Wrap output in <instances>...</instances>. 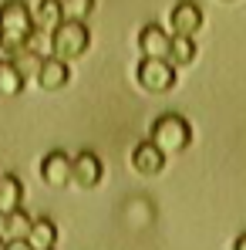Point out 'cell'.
<instances>
[{
  "label": "cell",
  "instance_id": "1",
  "mask_svg": "<svg viewBox=\"0 0 246 250\" xmlns=\"http://www.w3.org/2000/svg\"><path fill=\"white\" fill-rule=\"evenodd\" d=\"M34 34V10L27 0H3L0 3V51L10 58Z\"/></svg>",
  "mask_w": 246,
  "mask_h": 250
},
{
  "label": "cell",
  "instance_id": "2",
  "mask_svg": "<svg viewBox=\"0 0 246 250\" xmlns=\"http://www.w3.org/2000/svg\"><path fill=\"white\" fill-rule=\"evenodd\" d=\"M91 47V31L84 27V21H61L51 31V54L61 61H81Z\"/></svg>",
  "mask_w": 246,
  "mask_h": 250
},
{
  "label": "cell",
  "instance_id": "3",
  "mask_svg": "<svg viewBox=\"0 0 246 250\" xmlns=\"http://www.w3.org/2000/svg\"><path fill=\"white\" fill-rule=\"evenodd\" d=\"M149 139L162 149L165 156H175V152L189 149V142H192V125L186 122L182 115H175V112H165V115H159V119L152 122Z\"/></svg>",
  "mask_w": 246,
  "mask_h": 250
},
{
  "label": "cell",
  "instance_id": "4",
  "mask_svg": "<svg viewBox=\"0 0 246 250\" xmlns=\"http://www.w3.org/2000/svg\"><path fill=\"white\" fill-rule=\"evenodd\" d=\"M135 82L149 95H165L175 88V68L169 64V58H142L135 68Z\"/></svg>",
  "mask_w": 246,
  "mask_h": 250
},
{
  "label": "cell",
  "instance_id": "5",
  "mask_svg": "<svg viewBox=\"0 0 246 250\" xmlns=\"http://www.w3.org/2000/svg\"><path fill=\"white\" fill-rule=\"evenodd\" d=\"M199 31H203V7L196 0H179L169 14V34L196 38Z\"/></svg>",
  "mask_w": 246,
  "mask_h": 250
},
{
  "label": "cell",
  "instance_id": "6",
  "mask_svg": "<svg viewBox=\"0 0 246 250\" xmlns=\"http://www.w3.org/2000/svg\"><path fill=\"white\" fill-rule=\"evenodd\" d=\"M101 176H105V166H101V159H98L95 152H78V156L71 159V183H75V186L95 189V186L101 183Z\"/></svg>",
  "mask_w": 246,
  "mask_h": 250
},
{
  "label": "cell",
  "instance_id": "7",
  "mask_svg": "<svg viewBox=\"0 0 246 250\" xmlns=\"http://www.w3.org/2000/svg\"><path fill=\"white\" fill-rule=\"evenodd\" d=\"M132 169L138 172V176H159L165 169V152L152 142V139H145V142H138L135 149H132Z\"/></svg>",
  "mask_w": 246,
  "mask_h": 250
},
{
  "label": "cell",
  "instance_id": "8",
  "mask_svg": "<svg viewBox=\"0 0 246 250\" xmlns=\"http://www.w3.org/2000/svg\"><path fill=\"white\" fill-rule=\"evenodd\" d=\"M34 82L41 84L44 91H61V88H68V82H71V68H68V61H61V58L44 54L41 68H38V75H34Z\"/></svg>",
  "mask_w": 246,
  "mask_h": 250
},
{
  "label": "cell",
  "instance_id": "9",
  "mask_svg": "<svg viewBox=\"0 0 246 250\" xmlns=\"http://www.w3.org/2000/svg\"><path fill=\"white\" fill-rule=\"evenodd\" d=\"M169 44H172V34L165 31L162 24H145L138 31V51H142V58H165Z\"/></svg>",
  "mask_w": 246,
  "mask_h": 250
},
{
  "label": "cell",
  "instance_id": "10",
  "mask_svg": "<svg viewBox=\"0 0 246 250\" xmlns=\"http://www.w3.org/2000/svg\"><path fill=\"white\" fill-rule=\"evenodd\" d=\"M41 179L47 186H54V189H61V186H68L71 183V156H64V152H47L41 163Z\"/></svg>",
  "mask_w": 246,
  "mask_h": 250
},
{
  "label": "cell",
  "instance_id": "11",
  "mask_svg": "<svg viewBox=\"0 0 246 250\" xmlns=\"http://www.w3.org/2000/svg\"><path fill=\"white\" fill-rule=\"evenodd\" d=\"M24 240L34 250H54V244H57V227H54V220H47V216L31 220V230H27Z\"/></svg>",
  "mask_w": 246,
  "mask_h": 250
},
{
  "label": "cell",
  "instance_id": "12",
  "mask_svg": "<svg viewBox=\"0 0 246 250\" xmlns=\"http://www.w3.org/2000/svg\"><path fill=\"white\" fill-rule=\"evenodd\" d=\"M199 47H196V38H182V34H172V44H169V64L172 68H189L196 61Z\"/></svg>",
  "mask_w": 246,
  "mask_h": 250
},
{
  "label": "cell",
  "instance_id": "13",
  "mask_svg": "<svg viewBox=\"0 0 246 250\" xmlns=\"http://www.w3.org/2000/svg\"><path fill=\"white\" fill-rule=\"evenodd\" d=\"M20 203H24V186H20V179L10 176V172L0 176V216L20 209Z\"/></svg>",
  "mask_w": 246,
  "mask_h": 250
},
{
  "label": "cell",
  "instance_id": "14",
  "mask_svg": "<svg viewBox=\"0 0 246 250\" xmlns=\"http://www.w3.org/2000/svg\"><path fill=\"white\" fill-rule=\"evenodd\" d=\"M24 75L17 71V64L10 58H0V98H17L24 91Z\"/></svg>",
  "mask_w": 246,
  "mask_h": 250
},
{
  "label": "cell",
  "instance_id": "15",
  "mask_svg": "<svg viewBox=\"0 0 246 250\" xmlns=\"http://www.w3.org/2000/svg\"><path fill=\"white\" fill-rule=\"evenodd\" d=\"M61 21H64L61 0H38V7H34V27H38V31H47V34H51Z\"/></svg>",
  "mask_w": 246,
  "mask_h": 250
},
{
  "label": "cell",
  "instance_id": "16",
  "mask_svg": "<svg viewBox=\"0 0 246 250\" xmlns=\"http://www.w3.org/2000/svg\"><path fill=\"white\" fill-rule=\"evenodd\" d=\"M27 230H31V216L24 209H14V213L0 216V237L3 240H24Z\"/></svg>",
  "mask_w": 246,
  "mask_h": 250
},
{
  "label": "cell",
  "instance_id": "17",
  "mask_svg": "<svg viewBox=\"0 0 246 250\" xmlns=\"http://www.w3.org/2000/svg\"><path fill=\"white\" fill-rule=\"evenodd\" d=\"M10 61L17 64V71H20L24 78H34V75H38V68H41V61H44V54H38L34 47H20V51H14V54H10Z\"/></svg>",
  "mask_w": 246,
  "mask_h": 250
},
{
  "label": "cell",
  "instance_id": "18",
  "mask_svg": "<svg viewBox=\"0 0 246 250\" xmlns=\"http://www.w3.org/2000/svg\"><path fill=\"white\" fill-rule=\"evenodd\" d=\"M64 21H88L95 10V0H61Z\"/></svg>",
  "mask_w": 246,
  "mask_h": 250
},
{
  "label": "cell",
  "instance_id": "19",
  "mask_svg": "<svg viewBox=\"0 0 246 250\" xmlns=\"http://www.w3.org/2000/svg\"><path fill=\"white\" fill-rule=\"evenodd\" d=\"M3 250H34V247H31L27 240H7V244H3Z\"/></svg>",
  "mask_w": 246,
  "mask_h": 250
},
{
  "label": "cell",
  "instance_id": "20",
  "mask_svg": "<svg viewBox=\"0 0 246 250\" xmlns=\"http://www.w3.org/2000/svg\"><path fill=\"white\" fill-rule=\"evenodd\" d=\"M233 250H246V233H240V237L233 240Z\"/></svg>",
  "mask_w": 246,
  "mask_h": 250
},
{
  "label": "cell",
  "instance_id": "21",
  "mask_svg": "<svg viewBox=\"0 0 246 250\" xmlns=\"http://www.w3.org/2000/svg\"><path fill=\"white\" fill-rule=\"evenodd\" d=\"M219 3H236V0H219Z\"/></svg>",
  "mask_w": 246,
  "mask_h": 250
},
{
  "label": "cell",
  "instance_id": "22",
  "mask_svg": "<svg viewBox=\"0 0 246 250\" xmlns=\"http://www.w3.org/2000/svg\"><path fill=\"white\" fill-rule=\"evenodd\" d=\"M3 244H7V240H3V237H0V250H3Z\"/></svg>",
  "mask_w": 246,
  "mask_h": 250
}]
</instances>
